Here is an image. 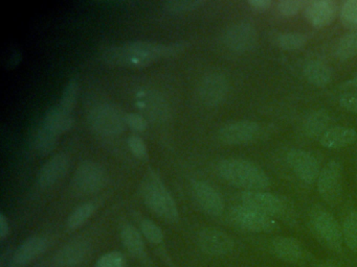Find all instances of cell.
I'll use <instances>...</instances> for the list:
<instances>
[{
    "label": "cell",
    "instance_id": "obj_26",
    "mask_svg": "<svg viewBox=\"0 0 357 267\" xmlns=\"http://www.w3.org/2000/svg\"><path fill=\"white\" fill-rule=\"evenodd\" d=\"M335 56L340 60H348L357 56V29H352L340 38L335 46Z\"/></svg>",
    "mask_w": 357,
    "mask_h": 267
},
{
    "label": "cell",
    "instance_id": "obj_40",
    "mask_svg": "<svg viewBox=\"0 0 357 267\" xmlns=\"http://www.w3.org/2000/svg\"><path fill=\"white\" fill-rule=\"evenodd\" d=\"M10 235L9 221L6 218L5 214H0V239L5 240Z\"/></svg>",
    "mask_w": 357,
    "mask_h": 267
},
{
    "label": "cell",
    "instance_id": "obj_11",
    "mask_svg": "<svg viewBox=\"0 0 357 267\" xmlns=\"http://www.w3.org/2000/svg\"><path fill=\"white\" fill-rule=\"evenodd\" d=\"M242 204L271 217H281L287 213L288 206L280 196L265 191H244Z\"/></svg>",
    "mask_w": 357,
    "mask_h": 267
},
{
    "label": "cell",
    "instance_id": "obj_31",
    "mask_svg": "<svg viewBox=\"0 0 357 267\" xmlns=\"http://www.w3.org/2000/svg\"><path fill=\"white\" fill-rule=\"evenodd\" d=\"M340 18L344 26L357 29V0H347L342 4Z\"/></svg>",
    "mask_w": 357,
    "mask_h": 267
},
{
    "label": "cell",
    "instance_id": "obj_17",
    "mask_svg": "<svg viewBox=\"0 0 357 267\" xmlns=\"http://www.w3.org/2000/svg\"><path fill=\"white\" fill-rule=\"evenodd\" d=\"M89 252V242L75 240L60 248L54 256L52 264L55 267H73L80 264Z\"/></svg>",
    "mask_w": 357,
    "mask_h": 267
},
{
    "label": "cell",
    "instance_id": "obj_15",
    "mask_svg": "<svg viewBox=\"0 0 357 267\" xmlns=\"http://www.w3.org/2000/svg\"><path fill=\"white\" fill-rule=\"evenodd\" d=\"M305 17L314 29L329 26L337 15V4L332 0H315L305 6Z\"/></svg>",
    "mask_w": 357,
    "mask_h": 267
},
{
    "label": "cell",
    "instance_id": "obj_38",
    "mask_svg": "<svg viewBox=\"0 0 357 267\" xmlns=\"http://www.w3.org/2000/svg\"><path fill=\"white\" fill-rule=\"evenodd\" d=\"M338 104L348 112L357 115V93L342 94L338 98Z\"/></svg>",
    "mask_w": 357,
    "mask_h": 267
},
{
    "label": "cell",
    "instance_id": "obj_4",
    "mask_svg": "<svg viewBox=\"0 0 357 267\" xmlns=\"http://www.w3.org/2000/svg\"><path fill=\"white\" fill-rule=\"evenodd\" d=\"M229 220L238 229L252 233H271L279 227L273 217L244 204L231 208L229 211Z\"/></svg>",
    "mask_w": 357,
    "mask_h": 267
},
{
    "label": "cell",
    "instance_id": "obj_12",
    "mask_svg": "<svg viewBox=\"0 0 357 267\" xmlns=\"http://www.w3.org/2000/svg\"><path fill=\"white\" fill-rule=\"evenodd\" d=\"M229 83L222 73L213 72L206 75L200 81L199 98L208 108L219 106L229 95Z\"/></svg>",
    "mask_w": 357,
    "mask_h": 267
},
{
    "label": "cell",
    "instance_id": "obj_9",
    "mask_svg": "<svg viewBox=\"0 0 357 267\" xmlns=\"http://www.w3.org/2000/svg\"><path fill=\"white\" fill-rule=\"evenodd\" d=\"M288 166L296 177L307 185H312L319 179L321 165L317 159L304 149H290L286 154Z\"/></svg>",
    "mask_w": 357,
    "mask_h": 267
},
{
    "label": "cell",
    "instance_id": "obj_22",
    "mask_svg": "<svg viewBox=\"0 0 357 267\" xmlns=\"http://www.w3.org/2000/svg\"><path fill=\"white\" fill-rule=\"evenodd\" d=\"M305 79L315 87H327L333 79V72L329 65L319 60L307 62L303 67Z\"/></svg>",
    "mask_w": 357,
    "mask_h": 267
},
{
    "label": "cell",
    "instance_id": "obj_24",
    "mask_svg": "<svg viewBox=\"0 0 357 267\" xmlns=\"http://www.w3.org/2000/svg\"><path fill=\"white\" fill-rule=\"evenodd\" d=\"M141 232L131 225H126L121 229V239L125 248L132 256L143 258L145 256V242Z\"/></svg>",
    "mask_w": 357,
    "mask_h": 267
},
{
    "label": "cell",
    "instance_id": "obj_41",
    "mask_svg": "<svg viewBox=\"0 0 357 267\" xmlns=\"http://www.w3.org/2000/svg\"><path fill=\"white\" fill-rule=\"evenodd\" d=\"M344 87L347 89H357V72L355 73L354 76L350 81H346L344 83Z\"/></svg>",
    "mask_w": 357,
    "mask_h": 267
},
{
    "label": "cell",
    "instance_id": "obj_36",
    "mask_svg": "<svg viewBox=\"0 0 357 267\" xmlns=\"http://www.w3.org/2000/svg\"><path fill=\"white\" fill-rule=\"evenodd\" d=\"M131 152L139 159H145L148 156L147 146L142 138L137 136H130L127 140Z\"/></svg>",
    "mask_w": 357,
    "mask_h": 267
},
{
    "label": "cell",
    "instance_id": "obj_13",
    "mask_svg": "<svg viewBox=\"0 0 357 267\" xmlns=\"http://www.w3.org/2000/svg\"><path fill=\"white\" fill-rule=\"evenodd\" d=\"M198 245L204 254L221 257L229 254L234 248L231 236L218 229H204L198 234Z\"/></svg>",
    "mask_w": 357,
    "mask_h": 267
},
{
    "label": "cell",
    "instance_id": "obj_34",
    "mask_svg": "<svg viewBox=\"0 0 357 267\" xmlns=\"http://www.w3.org/2000/svg\"><path fill=\"white\" fill-rule=\"evenodd\" d=\"M305 6V2L302 0H282L278 3L277 12L280 16L290 18L298 15Z\"/></svg>",
    "mask_w": 357,
    "mask_h": 267
},
{
    "label": "cell",
    "instance_id": "obj_29",
    "mask_svg": "<svg viewBox=\"0 0 357 267\" xmlns=\"http://www.w3.org/2000/svg\"><path fill=\"white\" fill-rule=\"evenodd\" d=\"M275 44L286 51H296L306 46L307 38L301 33H281L275 39Z\"/></svg>",
    "mask_w": 357,
    "mask_h": 267
},
{
    "label": "cell",
    "instance_id": "obj_21",
    "mask_svg": "<svg viewBox=\"0 0 357 267\" xmlns=\"http://www.w3.org/2000/svg\"><path fill=\"white\" fill-rule=\"evenodd\" d=\"M331 117L325 110H315L305 117L303 121V133L310 139H321V136L330 129Z\"/></svg>",
    "mask_w": 357,
    "mask_h": 267
},
{
    "label": "cell",
    "instance_id": "obj_7",
    "mask_svg": "<svg viewBox=\"0 0 357 267\" xmlns=\"http://www.w3.org/2000/svg\"><path fill=\"white\" fill-rule=\"evenodd\" d=\"M225 47L237 54L250 52L259 41L258 31L248 22H237L225 29L222 35Z\"/></svg>",
    "mask_w": 357,
    "mask_h": 267
},
{
    "label": "cell",
    "instance_id": "obj_3",
    "mask_svg": "<svg viewBox=\"0 0 357 267\" xmlns=\"http://www.w3.org/2000/svg\"><path fill=\"white\" fill-rule=\"evenodd\" d=\"M91 129L102 136L121 135L126 129L125 115L112 104H98L89 114Z\"/></svg>",
    "mask_w": 357,
    "mask_h": 267
},
{
    "label": "cell",
    "instance_id": "obj_14",
    "mask_svg": "<svg viewBox=\"0 0 357 267\" xmlns=\"http://www.w3.org/2000/svg\"><path fill=\"white\" fill-rule=\"evenodd\" d=\"M192 195L197 206L211 216H220L225 211L222 196L206 181H198L193 183Z\"/></svg>",
    "mask_w": 357,
    "mask_h": 267
},
{
    "label": "cell",
    "instance_id": "obj_2",
    "mask_svg": "<svg viewBox=\"0 0 357 267\" xmlns=\"http://www.w3.org/2000/svg\"><path fill=\"white\" fill-rule=\"evenodd\" d=\"M142 195L146 206L160 218L169 222L177 221L179 213L176 202L158 177L152 175L144 181Z\"/></svg>",
    "mask_w": 357,
    "mask_h": 267
},
{
    "label": "cell",
    "instance_id": "obj_5",
    "mask_svg": "<svg viewBox=\"0 0 357 267\" xmlns=\"http://www.w3.org/2000/svg\"><path fill=\"white\" fill-rule=\"evenodd\" d=\"M344 167L340 161L332 160L321 168L317 179V191L330 206H335L342 200Z\"/></svg>",
    "mask_w": 357,
    "mask_h": 267
},
{
    "label": "cell",
    "instance_id": "obj_19",
    "mask_svg": "<svg viewBox=\"0 0 357 267\" xmlns=\"http://www.w3.org/2000/svg\"><path fill=\"white\" fill-rule=\"evenodd\" d=\"M271 250L284 262L298 263L305 257L302 244L292 237H275L271 241Z\"/></svg>",
    "mask_w": 357,
    "mask_h": 267
},
{
    "label": "cell",
    "instance_id": "obj_39",
    "mask_svg": "<svg viewBox=\"0 0 357 267\" xmlns=\"http://www.w3.org/2000/svg\"><path fill=\"white\" fill-rule=\"evenodd\" d=\"M248 6L258 13L266 12L271 6V0H250Z\"/></svg>",
    "mask_w": 357,
    "mask_h": 267
},
{
    "label": "cell",
    "instance_id": "obj_6",
    "mask_svg": "<svg viewBox=\"0 0 357 267\" xmlns=\"http://www.w3.org/2000/svg\"><path fill=\"white\" fill-rule=\"evenodd\" d=\"M311 225L321 242L335 252H340L344 243L342 227L331 213L315 210L311 214Z\"/></svg>",
    "mask_w": 357,
    "mask_h": 267
},
{
    "label": "cell",
    "instance_id": "obj_10",
    "mask_svg": "<svg viewBox=\"0 0 357 267\" xmlns=\"http://www.w3.org/2000/svg\"><path fill=\"white\" fill-rule=\"evenodd\" d=\"M260 123L252 120H239L223 125L218 131L221 142L227 145H244L252 143L261 135Z\"/></svg>",
    "mask_w": 357,
    "mask_h": 267
},
{
    "label": "cell",
    "instance_id": "obj_37",
    "mask_svg": "<svg viewBox=\"0 0 357 267\" xmlns=\"http://www.w3.org/2000/svg\"><path fill=\"white\" fill-rule=\"evenodd\" d=\"M125 121L127 127L135 131H144L148 127L147 120L142 115L135 113L125 115Z\"/></svg>",
    "mask_w": 357,
    "mask_h": 267
},
{
    "label": "cell",
    "instance_id": "obj_27",
    "mask_svg": "<svg viewBox=\"0 0 357 267\" xmlns=\"http://www.w3.org/2000/svg\"><path fill=\"white\" fill-rule=\"evenodd\" d=\"M342 238L352 252L357 250V212L350 211L344 217L342 225Z\"/></svg>",
    "mask_w": 357,
    "mask_h": 267
},
{
    "label": "cell",
    "instance_id": "obj_28",
    "mask_svg": "<svg viewBox=\"0 0 357 267\" xmlns=\"http://www.w3.org/2000/svg\"><path fill=\"white\" fill-rule=\"evenodd\" d=\"M79 95V83L76 79H70L62 92L61 98H60L59 106L61 110L66 113L72 114L73 110L77 104Z\"/></svg>",
    "mask_w": 357,
    "mask_h": 267
},
{
    "label": "cell",
    "instance_id": "obj_42",
    "mask_svg": "<svg viewBox=\"0 0 357 267\" xmlns=\"http://www.w3.org/2000/svg\"><path fill=\"white\" fill-rule=\"evenodd\" d=\"M317 267H342L340 265L336 264L334 262H324L321 264H319Z\"/></svg>",
    "mask_w": 357,
    "mask_h": 267
},
{
    "label": "cell",
    "instance_id": "obj_25",
    "mask_svg": "<svg viewBox=\"0 0 357 267\" xmlns=\"http://www.w3.org/2000/svg\"><path fill=\"white\" fill-rule=\"evenodd\" d=\"M59 134L50 129L45 125H41L34 136V148L39 154H49L53 152L59 141Z\"/></svg>",
    "mask_w": 357,
    "mask_h": 267
},
{
    "label": "cell",
    "instance_id": "obj_20",
    "mask_svg": "<svg viewBox=\"0 0 357 267\" xmlns=\"http://www.w3.org/2000/svg\"><path fill=\"white\" fill-rule=\"evenodd\" d=\"M357 141V133L353 127H332L321 136L319 143L328 149H342Z\"/></svg>",
    "mask_w": 357,
    "mask_h": 267
},
{
    "label": "cell",
    "instance_id": "obj_8",
    "mask_svg": "<svg viewBox=\"0 0 357 267\" xmlns=\"http://www.w3.org/2000/svg\"><path fill=\"white\" fill-rule=\"evenodd\" d=\"M106 179V172L101 165L93 161H84L75 171L73 186L80 193H96L103 189Z\"/></svg>",
    "mask_w": 357,
    "mask_h": 267
},
{
    "label": "cell",
    "instance_id": "obj_33",
    "mask_svg": "<svg viewBox=\"0 0 357 267\" xmlns=\"http://www.w3.org/2000/svg\"><path fill=\"white\" fill-rule=\"evenodd\" d=\"M141 233L148 241L153 244L162 243L164 233L162 229L150 219H144L141 222Z\"/></svg>",
    "mask_w": 357,
    "mask_h": 267
},
{
    "label": "cell",
    "instance_id": "obj_35",
    "mask_svg": "<svg viewBox=\"0 0 357 267\" xmlns=\"http://www.w3.org/2000/svg\"><path fill=\"white\" fill-rule=\"evenodd\" d=\"M96 267H126V260L120 252H109L98 259Z\"/></svg>",
    "mask_w": 357,
    "mask_h": 267
},
{
    "label": "cell",
    "instance_id": "obj_23",
    "mask_svg": "<svg viewBox=\"0 0 357 267\" xmlns=\"http://www.w3.org/2000/svg\"><path fill=\"white\" fill-rule=\"evenodd\" d=\"M74 122L72 114L66 113V111L61 110L59 106H52L47 111L43 124L61 135V134L70 131L74 127Z\"/></svg>",
    "mask_w": 357,
    "mask_h": 267
},
{
    "label": "cell",
    "instance_id": "obj_30",
    "mask_svg": "<svg viewBox=\"0 0 357 267\" xmlns=\"http://www.w3.org/2000/svg\"><path fill=\"white\" fill-rule=\"evenodd\" d=\"M95 204L91 202H85L81 206L77 207L72 214L68 216V229H77L82 227L95 212Z\"/></svg>",
    "mask_w": 357,
    "mask_h": 267
},
{
    "label": "cell",
    "instance_id": "obj_1",
    "mask_svg": "<svg viewBox=\"0 0 357 267\" xmlns=\"http://www.w3.org/2000/svg\"><path fill=\"white\" fill-rule=\"evenodd\" d=\"M217 172L229 185L245 191H265L271 179L261 167L244 159H225L217 164Z\"/></svg>",
    "mask_w": 357,
    "mask_h": 267
},
{
    "label": "cell",
    "instance_id": "obj_43",
    "mask_svg": "<svg viewBox=\"0 0 357 267\" xmlns=\"http://www.w3.org/2000/svg\"><path fill=\"white\" fill-rule=\"evenodd\" d=\"M356 156H357V141H356Z\"/></svg>",
    "mask_w": 357,
    "mask_h": 267
},
{
    "label": "cell",
    "instance_id": "obj_32",
    "mask_svg": "<svg viewBox=\"0 0 357 267\" xmlns=\"http://www.w3.org/2000/svg\"><path fill=\"white\" fill-rule=\"evenodd\" d=\"M204 1L202 0H170L164 2V8L170 13H185L199 8Z\"/></svg>",
    "mask_w": 357,
    "mask_h": 267
},
{
    "label": "cell",
    "instance_id": "obj_16",
    "mask_svg": "<svg viewBox=\"0 0 357 267\" xmlns=\"http://www.w3.org/2000/svg\"><path fill=\"white\" fill-rule=\"evenodd\" d=\"M70 156L66 154H59L50 159L39 170L37 179L41 187H51L60 179L66 177L70 168Z\"/></svg>",
    "mask_w": 357,
    "mask_h": 267
},
{
    "label": "cell",
    "instance_id": "obj_18",
    "mask_svg": "<svg viewBox=\"0 0 357 267\" xmlns=\"http://www.w3.org/2000/svg\"><path fill=\"white\" fill-rule=\"evenodd\" d=\"M47 241L43 237L35 236L24 240L12 257L11 266L22 267L33 262L47 250Z\"/></svg>",
    "mask_w": 357,
    "mask_h": 267
}]
</instances>
